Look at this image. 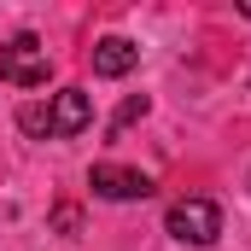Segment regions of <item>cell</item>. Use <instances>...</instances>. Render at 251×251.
<instances>
[{"instance_id":"cell-1","label":"cell","mask_w":251,"mask_h":251,"mask_svg":"<svg viewBox=\"0 0 251 251\" xmlns=\"http://www.w3.org/2000/svg\"><path fill=\"white\" fill-rule=\"evenodd\" d=\"M47 70H53V59H47L41 35H12L0 47V82H12V88H41Z\"/></svg>"},{"instance_id":"cell-2","label":"cell","mask_w":251,"mask_h":251,"mask_svg":"<svg viewBox=\"0 0 251 251\" xmlns=\"http://www.w3.org/2000/svg\"><path fill=\"white\" fill-rule=\"evenodd\" d=\"M164 228H170V240H181V246H216L222 210H216L210 199H181V204H170Z\"/></svg>"},{"instance_id":"cell-3","label":"cell","mask_w":251,"mask_h":251,"mask_svg":"<svg viewBox=\"0 0 251 251\" xmlns=\"http://www.w3.org/2000/svg\"><path fill=\"white\" fill-rule=\"evenodd\" d=\"M88 187L111 204H128V199H146L152 193V176L146 170H123V164H94L88 170Z\"/></svg>"},{"instance_id":"cell-4","label":"cell","mask_w":251,"mask_h":251,"mask_svg":"<svg viewBox=\"0 0 251 251\" xmlns=\"http://www.w3.org/2000/svg\"><path fill=\"white\" fill-rule=\"evenodd\" d=\"M47 117H53V140H70V134H82L94 123V100L82 88H59L53 105H47Z\"/></svg>"},{"instance_id":"cell-5","label":"cell","mask_w":251,"mask_h":251,"mask_svg":"<svg viewBox=\"0 0 251 251\" xmlns=\"http://www.w3.org/2000/svg\"><path fill=\"white\" fill-rule=\"evenodd\" d=\"M140 64V47L128 41V35H105V41H94V70L100 76H128Z\"/></svg>"},{"instance_id":"cell-6","label":"cell","mask_w":251,"mask_h":251,"mask_svg":"<svg viewBox=\"0 0 251 251\" xmlns=\"http://www.w3.org/2000/svg\"><path fill=\"white\" fill-rule=\"evenodd\" d=\"M18 123H24V134H35V140H47V134H53L47 105H24V111H18Z\"/></svg>"},{"instance_id":"cell-7","label":"cell","mask_w":251,"mask_h":251,"mask_svg":"<svg viewBox=\"0 0 251 251\" xmlns=\"http://www.w3.org/2000/svg\"><path fill=\"white\" fill-rule=\"evenodd\" d=\"M134 117H146V94H134V100H123V111L111 117V134H117V128H128Z\"/></svg>"}]
</instances>
